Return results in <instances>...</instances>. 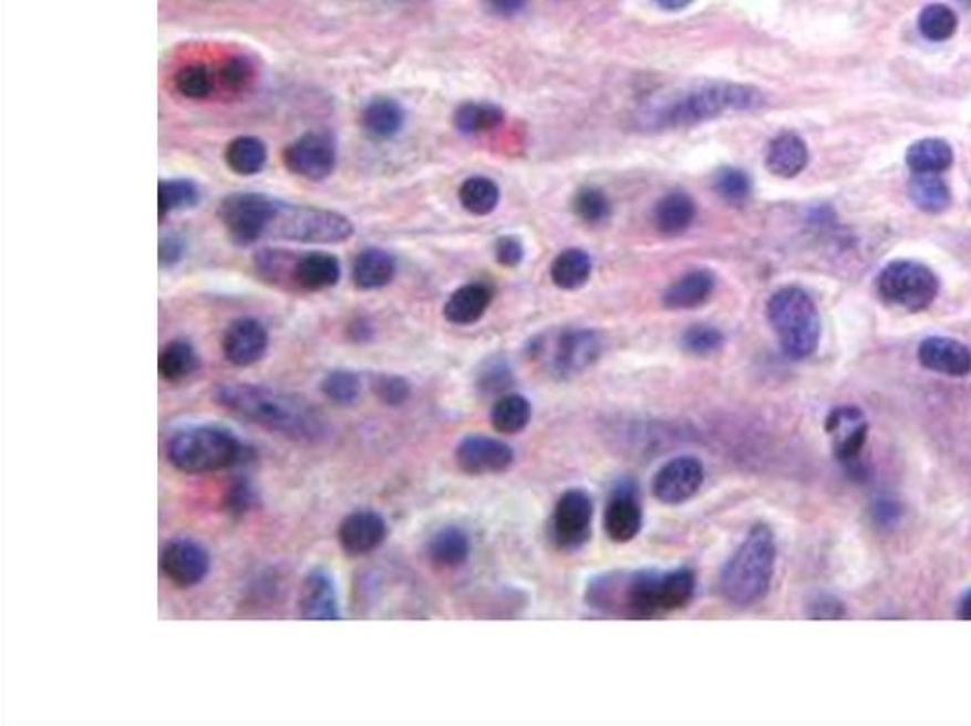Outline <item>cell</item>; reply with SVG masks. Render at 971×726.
<instances>
[{
    "label": "cell",
    "instance_id": "obj_1",
    "mask_svg": "<svg viewBox=\"0 0 971 726\" xmlns=\"http://www.w3.org/2000/svg\"><path fill=\"white\" fill-rule=\"evenodd\" d=\"M213 398L218 406L244 417L245 422L255 423L295 443H321L329 433V422L318 406L295 393L265 385L228 383L218 385Z\"/></svg>",
    "mask_w": 971,
    "mask_h": 726
},
{
    "label": "cell",
    "instance_id": "obj_2",
    "mask_svg": "<svg viewBox=\"0 0 971 726\" xmlns=\"http://www.w3.org/2000/svg\"><path fill=\"white\" fill-rule=\"evenodd\" d=\"M765 101L757 87L734 82H701L640 106L636 124L643 132L696 126L723 114L755 111L765 105Z\"/></svg>",
    "mask_w": 971,
    "mask_h": 726
},
{
    "label": "cell",
    "instance_id": "obj_3",
    "mask_svg": "<svg viewBox=\"0 0 971 726\" xmlns=\"http://www.w3.org/2000/svg\"><path fill=\"white\" fill-rule=\"evenodd\" d=\"M167 459L185 475H209L247 465L255 452L239 436L217 423L186 425L169 438Z\"/></svg>",
    "mask_w": 971,
    "mask_h": 726
},
{
    "label": "cell",
    "instance_id": "obj_4",
    "mask_svg": "<svg viewBox=\"0 0 971 726\" xmlns=\"http://www.w3.org/2000/svg\"><path fill=\"white\" fill-rule=\"evenodd\" d=\"M776 566V539L767 523L750 529L721 573V594L734 608H752L771 590Z\"/></svg>",
    "mask_w": 971,
    "mask_h": 726
},
{
    "label": "cell",
    "instance_id": "obj_5",
    "mask_svg": "<svg viewBox=\"0 0 971 726\" xmlns=\"http://www.w3.org/2000/svg\"><path fill=\"white\" fill-rule=\"evenodd\" d=\"M661 574L654 569L596 574L587 587L590 608L622 619H651L662 613Z\"/></svg>",
    "mask_w": 971,
    "mask_h": 726
},
{
    "label": "cell",
    "instance_id": "obj_6",
    "mask_svg": "<svg viewBox=\"0 0 971 726\" xmlns=\"http://www.w3.org/2000/svg\"><path fill=\"white\" fill-rule=\"evenodd\" d=\"M353 222L342 212L313 205L287 204L271 196L262 239L295 243H342L353 236Z\"/></svg>",
    "mask_w": 971,
    "mask_h": 726
},
{
    "label": "cell",
    "instance_id": "obj_7",
    "mask_svg": "<svg viewBox=\"0 0 971 726\" xmlns=\"http://www.w3.org/2000/svg\"><path fill=\"white\" fill-rule=\"evenodd\" d=\"M767 318L787 357L803 361L818 350V308L805 289L784 287L774 292L768 300Z\"/></svg>",
    "mask_w": 971,
    "mask_h": 726
},
{
    "label": "cell",
    "instance_id": "obj_8",
    "mask_svg": "<svg viewBox=\"0 0 971 726\" xmlns=\"http://www.w3.org/2000/svg\"><path fill=\"white\" fill-rule=\"evenodd\" d=\"M877 294L888 305L919 313L939 294V279L928 266L915 260H893L877 278Z\"/></svg>",
    "mask_w": 971,
    "mask_h": 726
},
{
    "label": "cell",
    "instance_id": "obj_9",
    "mask_svg": "<svg viewBox=\"0 0 971 726\" xmlns=\"http://www.w3.org/2000/svg\"><path fill=\"white\" fill-rule=\"evenodd\" d=\"M537 357H549V369L556 377L579 376L595 366L603 353V338L590 329H569L555 338L552 344L537 340Z\"/></svg>",
    "mask_w": 971,
    "mask_h": 726
},
{
    "label": "cell",
    "instance_id": "obj_10",
    "mask_svg": "<svg viewBox=\"0 0 971 726\" xmlns=\"http://www.w3.org/2000/svg\"><path fill=\"white\" fill-rule=\"evenodd\" d=\"M271 196L260 191H238L220 201L218 218L225 226L231 243L238 247H251L262 241Z\"/></svg>",
    "mask_w": 971,
    "mask_h": 726
},
{
    "label": "cell",
    "instance_id": "obj_11",
    "mask_svg": "<svg viewBox=\"0 0 971 726\" xmlns=\"http://www.w3.org/2000/svg\"><path fill=\"white\" fill-rule=\"evenodd\" d=\"M283 162L300 179L321 183L329 179L337 167V141L331 133H306L285 148Z\"/></svg>",
    "mask_w": 971,
    "mask_h": 726
},
{
    "label": "cell",
    "instance_id": "obj_12",
    "mask_svg": "<svg viewBox=\"0 0 971 726\" xmlns=\"http://www.w3.org/2000/svg\"><path fill=\"white\" fill-rule=\"evenodd\" d=\"M595 502L585 489H569L556 502L550 537L562 550H577L590 539Z\"/></svg>",
    "mask_w": 971,
    "mask_h": 726
},
{
    "label": "cell",
    "instance_id": "obj_13",
    "mask_svg": "<svg viewBox=\"0 0 971 726\" xmlns=\"http://www.w3.org/2000/svg\"><path fill=\"white\" fill-rule=\"evenodd\" d=\"M826 431L837 461L848 470H858L869 435L866 414L858 406H837L827 416Z\"/></svg>",
    "mask_w": 971,
    "mask_h": 726
},
{
    "label": "cell",
    "instance_id": "obj_14",
    "mask_svg": "<svg viewBox=\"0 0 971 726\" xmlns=\"http://www.w3.org/2000/svg\"><path fill=\"white\" fill-rule=\"evenodd\" d=\"M159 568L173 584L193 588L209 573L211 556L202 542L188 537H175L162 548Z\"/></svg>",
    "mask_w": 971,
    "mask_h": 726
},
{
    "label": "cell",
    "instance_id": "obj_15",
    "mask_svg": "<svg viewBox=\"0 0 971 726\" xmlns=\"http://www.w3.org/2000/svg\"><path fill=\"white\" fill-rule=\"evenodd\" d=\"M515 461L509 444L484 435L465 436L457 444L456 463L462 473L469 476L499 475Z\"/></svg>",
    "mask_w": 971,
    "mask_h": 726
},
{
    "label": "cell",
    "instance_id": "obj_16",
    "mask_svg": "<svg viewBox=\"0 0 971 726\" xmlns=\"http://www.w3.org/2000/svg\"><path fill=\"white\" fill-rule=\"evenodd\" d=\"M641 526H643V510L638 496V486L632 480L617 484L603 512L606 533L611 541L630 542L638 537Z\"/></svg>",
    "mask_w": 971,
    "mask_h": 726
},
{
    "label": "cell",
    "instance_id": "obj_17",
    "mask_svg": "<svg viewBox=\"0 0 971 726\" xmlns=\"http://www.w3.org/2000/svg\"><path fill=\"white\" fill-rule=\"evenodd\" d=\"M704 483V467L694 457H675L662 467L653 480V496L664 505H681L699 494Z\"/></svg>",
    "mask_w": 971,
    "mask_h": 726
},
{
    "label": "cell",
    "instance_id": "obj_18",
    "mask_svg": "<svg viewBox=\"0 0 971 726\" xmlns=\"http://www.w3.org/2000/svg\"><path fill=\"white\" fill-rule=\"evenodd\" d=\"M270 336L265 324L255 318H239L228 324L223 336V351L228 363L247 369L265 357Z\"/></svg>",
    "mask_w": 971,
    "mask_h": 726
},
{
    "label": "cell",
    "instance_id": "obj_19",
    "mask_svg": "<svg viewBox=\"0 0 971 726\" xmlns=\"http://www.w3.org/2000/svg\"><path fill=\"white\" fill-rule=\"evenodd\" d=\"M390 528L384 516L372 509L353 510L338 528V541L345 554L364 556L384 544Z\"/></svg>",
    "mask_w": 971,
    "mask_h": 726
},
{
    "label": "cell",
    "instance_id": "obj_20",
    "mask_svg": "<svg viewBox=\"0 0 971 726\" xmlns=\"http://www.w3.org/2000/svg\"><path fill=\"white\" fill-rule=\"evenodd\" d=\"M300 616L306 621H340V600L338 588L331 571L324 568H313L306 574L300 590Z\"/></svg>",
    "mask_w": 971,
    "mask_h": 726
},
{
    "label": "cell",
    "instance_id": "obj_21",
    "mask_svg": "<svg viewBox=\"0 0 971 726\" xmlns=\"http://www.w3.org/2000/svg\"><path fill=\"white\" fill-rule=\"evenodd\" d=\"M342 278V265L331 252H297L291 266L289 287L304 292H321L337 287Z\"/></svg>",
    "mask_w": 971,
    "mask_h": 726
},
{
    "label": "cell",
    "instance_id": "obj_22",
    "mask_svg": "<svg viewBox=\"0 0 971 726\" xmlns=\"http://www.w3.org/2000/svg\"><path fill=\"white\" fill-rule=\"evenodd\" d=\"M919 361L924 369L943 376L964 377L971 374L970 348L952 338H926L919 345Z\"/></svg>",
    "mask_w": 971,
    "mask_h": 726
},
{
    "label": "cell",
    "instance_id": "obj_23",
    "mask_svg": "<svg viewBox=\"0 0 971 726\" xmlns=\"http://www.w3.org/2000/svg\"><path fill=\"white\" fill-rule=\"evenodd\" d=\"M714 291L715 276L712 271H688L668 287L662 304L668 310H696L706 304Z\"/></svg>",
    "mask_w": 971,
    "mask_h": 726
},
{
    "label": "cell",
    "instance_id": "obj_24",
    "mask_svg": "<svg viewBox=\"0 0 971 726\" xmlns=\"http://www.w3.org/2000/svg\"><path fill=\"white\" fill-rule=\"evenodd\" d=\"M768 172L779 179H793L805 172L808 164V146L805 139L793 132L776 135L767 148L765 158Z\"/></svg>",
    "mask_w": 971,
    "mask_h": 726
},
{
    "label": "cell",
    "instance_id": "obj_25",
    "mask_svg": "<svg viewBox=\"0 0 971 726\" xmlns=\"http://www.w3.org/2000/svg\"><path fill=\"white\" fill-rule=\"evenodd\" d=\"M492 287L486 283H467L452 292L444 304V318L452 324L467 326L484 318L492 304Z\"/></svg>",
    "mask_w": 971,
    "mask_h": 726
},
{
    "label": "cell",
    "instance_id": "obj_26",
    "mask_svg": "<svg viewBox=\"0 0 971 726\" xmlns=\"http://www.w3.org/2000/svg\"><path fill=\"white\" fill-rule=\"evenodd\" d=\"M696 204L685 191H670L653 211L654 228L667 238H678L693 226Z\"/></svg>",
    "mask_w": 971,
    "mask_h": 726
},
{
    "label": "cell",
    "instance_id": "obj_27",
    "mask_svg": "<svg viewBox=\"0 0 971 726\" xmlns=\"http://www.w3.org/2000/svg\"><path fill=\"white\" fill-rule=\"evenodd\" d=\"M395 271L396 262L393 255L384 249L371 247V249L359 252V257L353 262L351 278L361 291H378L393 281Z\"/></svg>",
    "mask_w": 971,
    "mask_h": 726
},
{
    "label": "cell",
    "instance_id": "obj_28",
    "mask_svg": "<svg viewBox=\"0 0 971 726\" xmlns=\"http://www.w3.org/2000/svg\"><path fill=\"white\" fill-rule=\"evenodd\" d=\"M361 122L364 132L374 139H393L404 126L403 106L391 97H374L364 106Z\"/></svg>",
    "mask_w": 971,
    "mask_h": 726
},
{
    "label": "cell",
    "instance_id": "obj_29",
    "mask_svg": "<svg viewBox=\"0 0 971 726\" xmlns=\"http://www.w3.org/2000/svg\"><path fill=\"white\" fill-rule=\"evenodd\" d=\"M427 556L436 568L457 569L469 560L471 541L467 533L456 526L438 529L427 542Z\"/></svg>",
    "mask_w": 971,
    "mask_h": 726
},
{
    "label": "cell",
    "instance_id": "obj_30",
    "mask_svg": "<svg viewBox=\"0 0 971 726\" xmlns=\"http://www.w3.org/2000/svg\"><path fill=\"white\" fill-rule=\"evenodd\" d=\"M906 162L915 175H926V173L939 175L952 166L954 153L947 141L930 137L912 143L907 151Z\"/></svg>",
    "mask_w": 971,
    "mask_h": 726
},
{
    "label": "cell",
    "instance_id": "obj_31",
    "mask_svg": "<svg viewBox=\"0 0 971 726\" xmlns=\"http://www.w3.org/2000/svg\"><path fill=\"white\" fill-rule=\"evenodd\" d=\"M225 159L230 172L241 177H251L265 169L268 162V146L258 137L241 135L226 146Z\"/></svg>",
    "mask_w": 971,
    "mask_h": 726
},
{
    "label": "cell",
    "instance_id": "obj_32",
    "mask_svg": "<svg viewBox=\"0 0 971 726\" xmlns=\"http://www.w3.org/2000/svg\"><path fill=\"white\" fill-rule=\"evenodd\" d=\"M199 369V357L188 340H173L159 351L158 372L166 382L179 383Z\"/></svg>",
    "mask_w": 971,
    "mask_h": 726
},
{
    "label": "cell",
    "instance_id": "obj_33",
    "mask_svg": "<svg viewBox=\"0 0 971 726\" xmlns=\"http://www.w3.org/2000/svg\"><path fill=\"white\" fill-rule=\"evenodd\" d=\"M592 273V260L581 249L560 252L550 266V279L562 291H577L587 284Z\"/></svg>",
    "mask_w": 971,
    "mask_h": 726
},
{
    "label": "cell",
    "instance_id": "obj_34",
    "mask_svg": "<svg viewBox=\"0 0 971 726\" xmlns=\"http://www.w3.org/2000/svg\"><path fill=\"white\" fill-rule=\"evenodd\" d=\"M909 198L920 211L938 215L951 207L952 194L946 180L932 173H926V175H915L909 180Z\"/></svg>",
    "mask_w": 971,
    "mask_h": 726
},
{
    "label": "cell",
    "instance_id": "obj_35",
    "mask_svg": "<svg viewBox=\"0 0 971 726\" xmlns=\"http://www.w3.org/2000/svg\"><path fill=\"white\" fill-rule=\"evenodd\" d=\"M505 113L499 105L494 103H463L454 113V126L463 135H481V133L494 132L502 126Z\"/></svg>",
    "mask_w": 971,
    "mask_h": 726
},
{
    "label": "cell",
    "instance_id": "obj_36",
    "mask_svg": "<svg viewBox=\"0 0 971 726\" xmlns=\"http://www.w3.org/2000/svg\"><path fill=\"white\" fill-rule=\"evenodd\" d=\"M489 419L497 433L516 435L528 427L531 419V404L526 396L507 393L497 398Z\"/></svg>",
    "mask_w": 971,
    "mask_h": 726
},
{
    "label": "cell",
    "instance_id": "obj_37",
    "mask_svg": "<svg viewBox=\"0 0 971 726\" xmlns=\"http://www.w3.org/2000/svg\"><path fill=\"white\" fill-rule=\"evenodd\" d=\"M202 201L199 186L190 179H162L158 183V218L164 222L175 211L193 209Z\"/></svg>",
    "mask_w": 971,
    "mask_h": 726
},
{
    "label": "cell",
    "instance_id": "obj_38",
    "mask_svg": "<svg viewBox=\"0 0 971 726\" xmlns=\"http://www.w3.org/2000/svg\"><path fill=\"white\" fill-rule=\"evenodd\" d=\"M502 199L499 186L488 177H471L459 188V204L475 217H486L496 211Z\"/></svg>",
    "mask_w": 971,
    "mask_h": 726
},
{
    "label": "cell",
    "instance_id": "obj_39",
    "mask_svg": "<svg viewBox=\"0 0 971 726\" xmlns=\"http://www.w3.org/2000/svg\"><path fill=\"white\" fill-rule=\"evenodd\" d=\"M696 579L693 569L678 568L672 571H662L661 574V609L674 611L685 608L694 594Z\"/></svg>",
    "mask_w": 971,
    "mask_h": 726
},
{
    "label": "cell",
    "instance_id": "obj_40",
    "mask_svg": "<svg viewBox=\"0 0 971 726\" xmlns=\"http://www.w3.org/2000/svg\"><path fill=\"white\" fill-rule=\"evenodd\" d=\"M919 29L932 42H946L959 29V15L947 4H930L920 12Z\"/></svg>",
    "mask_w": 971,
    "mask_h": 726
},
{
    "label": "cell",
    "instance_id": "obj_41",
    "mask_svg": "<svg viewBox=\"0 0 971 726\" xmlns=\"http://www.w3.org/2000/svg\"><path fill=\"white\" fill-rule=\"evenodd\" d=\"M513 383H515L513 369L502 355L484 361L476 374V391L483 396L507 395Z\"/></svg>",
    "mask_w": 971,
    "mask_h": 726
},
{
    "label": "cell",
    "instance_id": "obj_42",
    "mask_svg": "<svg viewBox=\"0 0 971 726\" xmlns=\"http://www.w3.org/2000/svg\"><path fill=\"white\" fill-rule=\"evenodd\" d=\"M363 391L361 376L351 370H332L321 382V393L338 406L355 403Z\"/></svg>",
    "mask_w": 971,
    "mask_h": 726
},
{
    "label": "cell",
    "instance_id": "obj_43",
    "mask_svg": "<svg viewBox=\"0 0 971 726\" xmlns=\"http://www.w3.org/2000/svg\"><path fill=\"white\" fill-rule=\"evenodd\" d=\"M714 191L723 201L742 205L752 196V179L738 167H720L712 179Z\"/></svg>",
    "mask_w": 971,
    "mask_h": 726
},
{
    "label": "cell",
    "instance_id": "obj_44",
    "mask_svg": "<svg viewBox=\"0 0 971 726\" xmlns=\"http://www.w3.org/2000/svg\"><path fill=\"white\" fill-rule=\"evenodd\" d=\"M574 211L587 225H601L611 217V201L606 196V191L596 186H587L577 191Z\"/></svg>",
    "mask_w": 971,
    "mask_h": 726
},
{
    "label": "cell",
    "instance_id": "obj_45",
    "mask_svg": "<svg viewBox=\"0 0 971 726\" xmlns=\"http://www.w3.org/2000/svg\"><path fill=\"white\" fill-rule=\"evenodd\" d=\"M725 344V336L712 324H693L681 338V348L694 357H710Z\"/></svg>",
    "mask_w": 971,
    "mask_h": 726
},
{
    "label": "cell",
    "instance_id": "obj_46",
    "mask_svg": "<svg viewBox=\"0 0 971 726\" xmlns=\"http://www.w3.org/2000/svg\"><path fill=\"white\" fill-rule=\"evenodd\" d=\"M258 494L255 484L247 476H238L226 488L225 509L234 518H244L257 509Z\"/></svg>",
    "mask_w": 971,
    "mask_h": 726
},
{
    "label": "cell",
    "instance_id": "obj_47",
    "mask_svg": "<svg viewBox=\"0 0 971 726\" xmlns=\"http://www.w3.org/2000/svg\"><path fill=\"white\" fill-rule=\"evenodd\" d=\"M175 86L188 100H205L213 92L211 71L205 65H188L175 76Z\"/></svg>",
    "mask_w": 971,
    "mask_h": 726
},
{
    "label": "cell",
    "instance_id": "obj_48",
    "mask_svg": "<svg viewBox=\"0 0 971 726\" xmlns=\"http://www.w3.org/2000/svg\"><path fill=\"white\" fill-rule=\"evenodd\" d=\"M371 391L385 406H401L412 395L406 377L396 374H374L371 380Z\"/></svg>",
    "mask_w": 971,
    "mask_h": 726
},
{
    "label": "cell",
    "instance_id": "obj_49",
    "mask_svg": "<svg viewBox=\"0 0 971 726\" xmlns=\"http://www.w3.org/2000/svg\"><path fill=\"white\" fill-rule=\"evenodd\" d=\"M220 79L231 90H241L249 86L255 79V66L244 55H234L220 69Z\"/></svg>",
    "mask_w": 971,
    "mask_h": 726
},
{
    "label": "cell",
    "instance_id": "obj_50",
    "mask_svg": "<svg viewBox=\"0 0 971 726\" xmlns=\"http://www.w3.org/2000/svg\"><path fill=\"white\" fill-rule=\"evenodd\" d=\"M806 609L814 621H840L846 616L845 603L831 594L814 595Z\"/></svg>",
    "mask_w": 971,
    "mask_h": 726
},
{
    "label": "cell",
    "instance_id": "obj_51",
    "mask_svg": "<svg viewBox=\"0 0 971 726\" xmlns=\"http://www.w3.org/2000/svg\"><path fill=\"white\" fill-rule=\"evenodd\" d=\"M186 241L177 234H167L159 239L158 262L159 268H173L185 258Z\"/></svg>",
    "mask_w": 971,
    "mask_h": 726
},
{
    "label": "cell",
    "instance_id": "obj_52",
    "mask_svg": "<svg viewBox=\"0 0 971 726\" xmlns=\"http://www.w3.org/2000/svg\"><path fill=\"white\" fill-rule=\"evenodd\" d=\"M496 258L499 265L505 268H516L524 260V247L520 239L513 236L497 239Z\"/></svg>",
    "mask_w": 971,
    "mask_h": 726
},
{
    "label": "cell",
    "instance_id": "obj_53",
    "mask_svg": "<svg viewBox=\"0 0 971 726\" xmlns=\"http://www.w3.org/2000/svg\"><path fill=\"white\" fill-rule=\"evenodd\" d=\"M899 515H901V510H899V505L893 499H879V501H875V505H872V518L880 526L896 522Z\"/></svg>",
    "mask_w": 971,
    "mask_h": 726
},
{
    "label": "cell",
    "instance_id": "obj_54",
    "mask_svg": "<svg viewBox=\"0 0 971 726\" xmlns=\"http://www.w3.org/2000/svg\"><path fill=\"white\" fill-rule=\"evenodd\" d=\"M489 12L502 15V18H510L518 12H523L528 0H484Z\"/></svg>",
    "mask_w": 971,
    "mask_h": 726
},
{
    "label": "cell",
    "instance_id": "obj_55",
    "mask_svg": "<svg viewBox=\"0 0 971 726\" xmlns=\"http://www.w3.org/2000/svg\"><path fill=\"white\" fill-rule=\"evenodd\" d=\"M372 332H374L372 331V324L366 319H355L350 324V338L355 340V342H366L369 338H372Z\"/></svg>",
    "mask_w": 971,
    "mask_h": 726
},
{
    "label": "cell",
    "instance_id": "obj_56",
    "mask_svg": "<svg viewBox=\"0 0 971 726\" xmlns=\"http://www.w3.org/2000/svg\"><path fill=\"white\" fill-rule=\"evenodd\" d=\"M659 7L664 8L668 12H678V10H683V8H688L693 0H654Z\"/></svg>",
    "mask_w": 971,
    "mask_h": 726
},
{
    "label": "cell",
    "instance_id": "obj_57",
    "mask_svg": "<svg viewBox=\"0 0 971 726\" xmlns=\"http://www.w3.org/2000/svg\"><path fill=\"white\" fill-rule=\"evenodd\" d=\"M959 616L962 621H971V588L960 600Z\"/></svg>",
    "mask_w": 971,
    "mask_h": 726
},
{
    "label": "cell",
    "instance_id": "obj_58",
    "mask_svg": "<svg viewBox=\"0 0 971 726\" xmlns=\"http://www.w3.org/2000/svg\"><path fill=\"white\" fill-rule=\"evenodd\" d=\"M964 7L971 8V0H960Z\"/></svg>",
    "mask_w": 971,
    "mask_h": 726
},
{
    "label": "cell",
    "instance_id": "obj_59",
    "mask_svg": "<svg viewBox=\"0 0 971 726\" xmlns=\"http://www.w3.org/2000/svg\"><path fill=\"white\" fill-rule=\"evenodd\" d=\"M396 2H416V0H396Z\"/></svg>",
    "mask_w": 971,
    "mask_h": 726
}]
</instances>
